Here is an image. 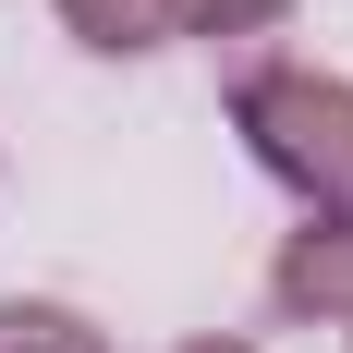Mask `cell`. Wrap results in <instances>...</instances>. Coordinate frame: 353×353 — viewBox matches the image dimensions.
<instances>
[{
    "label": "cell",
    "instance_id": "obj_5",
    "mask_svg": "<svg viewBox=\"0 0 353 353\" xmlns=\"http://www.w3.org/2000/svg\"><path fill=\"white\" fill-rule=\"evenodd\" d=\"M171 12H183V37H268L292 0H171Z\"/></svg>",
    "mask_w": 353,
    "mask_h": 353
},
{
    "label": "cell",
    "instance_id": "obj_1",
    "mask_svg": "<svg viewBox=\"0 0 353 353\" xmlns=\"http://www.w3.org/2000/svg\"><path fill=\"white\" fill-rule=\"evenodd\" d=\"M232 134L305 219H353V85L317 61H256L232 85Z\"/></svg>",
    "mask_w": 353,
    "mask_h": 353
},
{
    "label": "cell",
    "instance_id": "obj_3",
    "mask_svg": "<svg viewBox=\"0 0 353 353\" xmlns=\"http://www.w3.org/2000/svg\"><path fill=\"white\" fill-rule=\"evenodd\" d=\"M61 25L85 37V49H110V61H134V49H171L183 12L171 0H61Z\"/></svg>",
    "mask_w": 353,
    "mask_h": 353
},
{
    "label": "cell",
    "instance_id": "obj_6",
    "mask_svg": "<svg viewBox=\"0 0 353 353\" xmlns=\"http://www.w3.org/2000/svg\"><path fill=\"white\" fill-rule=\"evenodd\" d=\"M183 353H256V341H183Z\"/></svg>",
    "mask_w": 353,
    "mask_h": 353
},
{
    "label": "cell",
    "instance_id": "obj_2",
    "mask_svg": "<svg viewBox=\"0 0 353 353\" xmlns=\"http://www.w3.org/2000/svg\"><path fill=\"white\" fill-rule=\"evenodd\" d=\"M268 305L281 317H317L353 341V219H305L281 244V268H268Z\"/></svg>",
    "mask_w": 353,
    "mask_h": 353
},
{
    "label": "cell",
    "instance_id": "obj_4",
    "mask_svg": "<svg viewBox=\"0 0 353 353\" xmlns=\"http://www.w3.org/2000/svg\"><path fill=\"white\" fill-rule=\"evenodd\" d=\"M0 353H110V329L73 305H37V292H0Z\"/></svg>",
    "mask_w": 353,
    "mask_h": 353
}]
</instances>
